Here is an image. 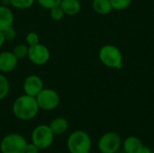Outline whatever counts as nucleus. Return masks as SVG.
Instances as JSON below:
<instances>
[{
  "mask_svg": "<svg viewBox=\"0 0 154 153\" xmlns=\"http://www.w3.org/2000/svg\"><path fill=\"white\" fill-rule=\"evenodd\" d=\"M39 106L36 98L28 95H23L17 97L12 107L14 115L22 121H30L39 113Z\"/></svg>",
  "mask_w": 154,
  "mask_h": 153,
  "instance_id": "obj_1",
  "label": "nucleus"
},
{
  "mask_svg": "<svg viewBox=\"0 0 154 153\" xmlns=\"http://www.w3.org/2000/svg\"><path fill=\"white\" fill-rule=\"evenodd\" d=\"M67 148L69 153H88L92 148L91 137L85 131H74L67 139Z\"/></svg>",
  "mask_w": 154,
  "mask_h": 153,
  "instance_id": "obj_2",
  "label": "nucleus"
},
{
  "mask_svg": "<svg viewBox=\"0 0 154 153\" xmlns=\"http://www.w3.org/2000/svg\"><path fill=\"white\" fill-rule=\"evenodd\" d=\"M100 61L110 69H120L123 68V54L118 47L112 44L102 46L98 52Z\"/></svg>",
  "mask_w": 154,
  "mask_h": 153,
  "instance_id": "obj_3",
  "label": "nucleus"
},
{
  "mask_svg": "<svg viewBox=\"0 0 154 153\" xmlns=\"http://www.w3.org/2000/svg\"><path fill=\"white\" fill-rule=\"evenodd\" d=\"M26 139L19 133H9L0 142L2 153H24L27 145Z\"/></svg>",
  "mask_w": 154,
  "mask_h": 153,
  "instance_id": "obj_4",
  "label": "nucleus"
},
{
  "mask_svg": "<svg viewBox=\"0 0 154 153\" xmlns=\"http://www.w3.org/2000/svg\"><path fill=\"white\" fill-rule=\"evenodd\" d=\"M54 133L47 124H40L32 132L31 140L40 150H46L51 146L54 141Z\"/></svg>",
  "mask_w": 154,
  "mask_h": 153,
  "instance_id": "obj_5",
  "label": "nucleus"
},
{
  "mask_svg": "<svg viewBox=\"0 0 154 153\" xmlns=\"http://www.w3.org/2000/svg\"><path fill=\"white\" fill-rule=\"evenodd\" d=\"M122 146L121 136L116 132L105 133L98 140L97 147L100 153H116Z\"/></svg>",
  "mask_w": 154,
  "mask_h": 153,
  "instance_id": "obj_6",
  "label": "nucleus"
},
{
  "mask_svg": "<svg viewBox=\"0 0 154 153\" xmlns=\"http://www.w3.org/2000/svg\"><path fill=\"white\" fill-rule=\"evenodd\" d=\"M35 98L39 108L44 111H51L56 109L60 102L59 94L51 88H43Z\"/></svg>",
  "mask_w": 154,
  "mask_h": 153,
  "instance_id": "obj_7",
  "label": "nucleus"
},
{
  "mask_svg": "<svg viewBox=\"0 0 154 153\" xmlns=\"http://www.w3.org/2000/svg\"><path fill=\"white\" fill-rule=\"evenodd\" d=\"M27 57L33 64L42 66V65L46 64L49 61L51 53H50L49 49L45 45L41 44L39 42L35 45L29 47Z\"/></svg>",
  "mask_w": 154,
  "mask_h": 153,
  "instance_id": "obj_8",
  "label": "nucleus"
},
{
  "mask_svg": "<svg viewBox=\"0 0 154 153\" xmlns=\"http://www.w3.org/2000/svg\"><path fill=\"white\" fill-rule=\"evenodd\" d=\"M23 87L25 95L36 97L37 95L44 88V84L39 76L30 75L24 79Z\"/></svg>",
  "mask_w": 154,
  "mask_h": 153,
  "instance_id": "obj_9",
  "label": "nucleus"
},
{
  "mask_svg": "<svg viewBox=\"0 0 154 153\" xmlns=\"http://www.w3.org/2000/svg\"><path fill=\"white\" fill-rule=\"evenodd\" d=\"M18 60L13 51L0 52V71L3 73L12 72L17 67Z\"/></svg>",
  "mask_w": 154,
  "mask_h": 153,
  "instance_id": "obj_10",
  "label": "nucleus"
},
{
  "mask_svg": "<svg viewBox=\"0 0 154 153\" xmlns=\"http://www.w3.org/2000/svg\"><path fill=\"white\" fill-rule=\"evenodd\" d=\"M122 146L125 153H141L144 144L140 138L132 135L128 136L124 142H122Z\"/></svg>",
  "mask_w": 154,
  "mask_h": 153,
  "instance_id": "obj_11",
  "label": "nucleus"
},
{
  "mask_svg": "<svg viewBox=\"0 0 154 153\" xmlns=\"http://www.w3.org/2000/svg\"><path fill=\"white\" fill-rule=\"evenodd\" d=\"M14 16L13 11L5 5H0V31H4L13 26Z\"/></svg>",
  "mask_w": 154,
  "mask_h": 153,
  "instance_id": "obj_12",
  "label": "nucleus"
},
{
  "mask_svg": "<svg viewBox=\"0 0 154 153\" xmlns=\"http://www.w3.org/2000/svg\"><path fill=\"white\" fill-rule=\"evenodd\" d=\"M65 15H76L81 9V3L79 0H61L60 4Z\"/></svg>",
  "mask_w": 154,
  "mask_h": 153,
  "instance_id": "obj_13",
  "label": "nucleus"
},
{
  "mask_svg": "<svg viewBox=\"0 0 154 153\" xmlns=\"http://www.w3.org/2000/svg\"><path fill=\"white\" fill-rule=\"evenodd\" d=\"M49 126L54 135H61L67 132L69 128V123L64 117H57L51 122Z\"/></svg>",
  "mask_w": 154,
  "mask_h": 153,
  "instance_id": "obj_14",
  "label": "nucleus"
},
{
  "mask_svg": "<svg viewBox=\"0 0 154 153\" xmlns=\"http://www.w3.org/2000/svg\"><path fill=\"white\" fill-rule=\"evenodd\" d=\"M92 7L97 14L101 15L108 14L113 10L110 0H93Z\"/></svg>",
  "mask_w": 154,
  "mask_h": 153,
  "instance_id": "obj_15",
  "label": "nucleus"
},
{
  "mask_svg": "<svg viewBox=\"0 0 154 153\" xmlns=\"http://www.w3.org/2000/svg\"><path fill=\"white\" fill-rule=\"evenodd\" d=\"M10 91V84L6 77L0 74V101L5 99Z\"/></svg>",
  "mask_w": 154,
  "mask_h": 153,
  "instance_id": "obj_16",
  "label": "nucleus"
},
{
  "mask_svg": "<svg viewBox=\"0 0 154 153\" xmlns=\"http://www.w3.org/2000/svg\"><path fill=\"white\" fill-rule=\"evenodd\" d=\"M28 50L29 46L26 43H19L16 46H14L13 52L18 60H22L28 56Z\"/></svg>",
  "mask_w": 154,
  "mask_h": 153,
  "instance_id": "obj_17",
  "label": "nucleus"
},
{
  "mask_svg": "<svg viewBox=\"0 0 154 153\" xmlns=\"http://www.w3.org/2000/svg\"><path fill=\"white\" fill-rule=\"evenodd\" d=\"M10 5L16 9H28L34 4L35 0H9Z\"/></svg>",
  "mask_w": 154,
  "mask_h": 153,
  "instance_id": "obj_18",
  "label": "nucleus"
},
{
  "mask_svg": "<svg viewBox=\"0 0 154 153\" xmlns=\"http://www.w3.org/2000/svg\"><path fill=\"white\" fill-rule=\"evenodd\" d=\"M110 2L114 10L123 11L131 5L133 0H110Z\"/></svg>",
  "mask_w": 154,
  "mask_h": 153,
  "instance_id": "obj_19",
  "label": "nucleus"
},
{
  "mask_svg": "<svg viewBox=\"0 0 154 153\" xmlns=\"http://www.w3.org/2000/svg\"><path fill=\"white\" fill-rule=\"evenodd\" d=\"M50 15H51V17L53 20L60 21V20H61L64 17L65 14H64L63 10L60 8V6L58 5V6H55V7L50 9Z\"/></svg>",
  "mask_w": 154,
  "mask_h": 153,
  "instance_id": "obj_20",
  "label": "nucleus"
},
{
  "mask_svg": "<svg viewBox=\"0 0 154 153\" xmlns=\"http://www.w3.org/2000/svg\"><path fill=\"white\" fill-rule=\"evenodd\" d=\"M40 42V38L39 35L35 32H30L26 34L25 37V43L30 47L32 45H35Z\"/></svg>",
  "mask_w": 154,
  "mask_h": 153,
  "instance_id": "obj_21",
  "label": "nucleus"
},
{
  "mask_svg": "<svg viewBox=\"0 0 154 153\" xmlns=\"http://www.w3.org/2000/svg\"><path fill=\"white\" fill-rule=\"evenodd\" d=\"M37 2L42 7L50 10L55 6L60 5L61 0H37Z\"/></svg>",
  "mask_w": 154,
  "mask_h": 153,
  "instance_id": "obj_22",
  "label": "nucleus"
},
{
  "mask_svg": "<svg viewBox=\"0 0 154 153\" xmlns=\"http://www.w3.org/2000/svg\"><path fill=\"white\" fill-rule=\"evenodd\" d=\"M3 33L5 35V40H7V41H14L16 38V32L13 28V26H11V27L4 30L3 31Z\"/></svg>",
  "mask_w": 154,
  "mask_h": 153,
  "instance_id": "obj_23",
  "label": "nucleus"
},
{
  "mask_svg": "<svg viewBox=\"0 0 154 153\" xmlns=\"http://www.w3.org/2000/svg\"><path fill=\"white\" fill-rule=\"evenodd\" d=\"M39 151L40 149L34 143L30 142V143H27L24 153H39Z\"/></svg>",
  "mask_w": 154,
  "mask_h": 153,
  "instance_id": "obj_24",
  "label": "nucleus"
},
{
  "mask_svg": "<svg viewBox=\"0 0 154 153\" xmlns=\"http://www.w3.org/2000/svg\"><path fill=\"white\" fill-rule=\"evenodd\" d=\"M5 41H6V40H5V35H4L3 32L0 31V47L3 46V44L5 43Z\"/></svg>",
  "mask_w": 154,
  "mask_h": 153,
  "instance_id": "obj_25",
  "label": "nucleus"
},
{
  "mask_svg": "<svg viewBox=\"0 0 154 153\" xmlns=\"http://www.w3.org/2000/svg\"><path fill=\"white\" fill-rule=\"evenodd\" d=\"M141 153H153V151H152V150L150 147L144 145V147H143V151H141Z\"/></svg>",
  "mask_w": 154,
  "mask_h": 153,
  "instance_id": "obj_26",
  "label": "nucleus"
},
{
  "mask_svg": "<svg viewBox=\"0 0 154 153\" xmlns=\"http://www.w3.org/2000/svg\"><path fill=\"white\" fill-rule=\"evenodd\" d=\"M88 153H97V152H91V151H89Z\"/></svg>",
  "mask_w": 154,
  "mask_h": 153,
  "instance_id": "obj_27",
  "label": "nucleus"
}]
</instances>
